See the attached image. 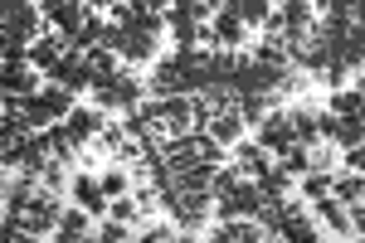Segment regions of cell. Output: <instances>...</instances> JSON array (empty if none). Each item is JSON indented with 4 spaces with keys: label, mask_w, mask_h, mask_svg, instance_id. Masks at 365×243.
Returning a JSON list of instances; mask_svg holds the SVG:
<instances>
[{
    "label": "cell",
    "mask_w": 365,
    "mask_h": 243,
    "mask_svg": "<svg viewBox=\"0 0 365 243\" xmlns=\"http://www.w3.org/2000/svg\"><path fill=\"white\" fill-rule=\"evenodd\" d=\"M63 127H68V136H73L78 146H88V141H98V136L108 132V112H98V108H73V117H68Z\"/></svg>",
    "instance_id": "11"
},
{
    "label": "cell",
    "mask_w": 365,
    "mask_h": 243,
    "mask_svg": "<svg viewBox=\"0 0 365 243\" xmlns=\"http://www.w3.org/2000/svg\"><path fill=\"white\" fill-rule=\"evenodd\" d=\"M287 190H292V175L282 170V161H273V170L258 180V195L263 200H287Z\"/></svg>",
    "instance_id": "23"
},
{
    "label": "cell",
    "mask_w": 365,
    "mask_h": 243,
    "mask_svg": "<svg viewBox=\"0 0 365 243\" xmlns=\"http://www.w3.org/2000/svg\"><path fill=\"white\" fill-rule=\"evenodd\" d=\"M287 117H292V132H297V146H307V151H317V146L327 141V132H322V117H317L312 108H292Z\"/></svg>",
    "instance_id": "14"
},
{
    "label": "cell",
    "mask_w": 365,
    "mask_h": 243,
    "mask_svg": "<svg viewBox=\"0 0 365 243\" xmlns=\"http://www.w3.org/2000/svg\"><path fill=\"white\" fill-rule=\"evenodd\" d=\"M108 219H117V224H127V229H132V224H141V205L132 200V195H127V200H113Z\"/></svg>",
    "instance_id": "30"
},
{
    "label": "cell",
    "mask_w": 365,
    "mask_h": 243,
    "mask_svg": "<svg viewBox=\"0 0 365 243\" xmlns=\"http://www.w3.org/2000/svg\"><path fill=\"white\" fill-rule=\"evenodd\" d=\"M278 239L282 243H327V239H322V229H317L312 219H292V224H282Z\"/></svg>",
    "instance_id": "25"
},
{
    "label": "cell",
    "mask_w": 365,
    "mask_h": 243,
    "mask_svg": "<svg viewBox=\"0 0 365 243\" xmlns=\"http://www.w3.org/2000/svg\"><path fill=\"white\" fill-rule=\"evenodd\" d=\"M44 141H49V151H54L58 165H73L78 156H83V146L68 136V127H63V122H58V127H49V132H44Z\"/></svg>",
    "instance_id": "16"
},
{
    "label": "cell",
    "mask_w": 365,
    "mask_h": 243,
    "mask_svg": "<svg viewBox=\"0 0 365 243\" xmlns=\"http://www.w3.org/2000/svg\"><path fill=\"white\" fill-rule=\"evenodd\" d=\"M210 29H215V44H225V54L249 44V25H244L229 5H220V15H215V25H210Z\"/></svg>",
    "instance_id": "12"
},
{
    "label": "cell",
    "mask_w": 365,
    "mask_h": 243,
    "mask_svg": "<svg viewBox=\"0 0 365 243\" xmlns=\"http://www.w3.org/2000/svg\"><path fill=\"white\" fill-rule=\"evenodd\" d=\"M244 127H249V122H244L239 112H225V117L210 122V136H215L220 146H239V141H244Z\"/></svg>",
    "instance_id": "19"
},
{
    "label": "cell",
    "mask_w": 365,
    "mask_h": 243,
    "mask_svg": "<svg viewBox=\"0 0 365 243\" xmlns=\"http://www.w3.org/2000/svg\"><path fill=\"white\" fill-rule=\"evenodd\" d=\"M39 185L49 190V195H58V190H68V185H73V180H68V175H63V165H49V170H44V180H39Z\"/></svg>",
    "instance_id": "31"
},
{
    "label": "cell",
    "mask_w": 365,
    "mask_h": 243,
    "mask_svg": "<svg viewBox=\"0 0 365 243\" xmlns=\"http://www.w3.org/2000/svg\"><path fill=\"white\" fill-rule=\"evenodd\" d=\"M39 190H44V185H34V175H15V180L5 185V210H25Z\"/></svg>",
    "instance_id": "22"
},
{
    "label": "cell",
    "mask_w": 365,
    "mask_h": 243,
    "mask_svg": "<svg viewBox=\"0 0 365 243\" xmlns=\"http://www.w3.org/2000/svg\"><path fill=\"white\" fill-rule=\"evenodd\" d=\"M5 243H39V239L25 234V229H15V224H5Z\"/></svg>",
    "instance_id": "35"
},
{
    "label": "cell",
    "mask_w": 365,
    "mask_h": 243,
    "mask_svg": "<svg viewBox=\"0 0 365 243\" xmlns=\"http://www.w3.org/2000/svg\"><path fill=\"white\" fill-rule=\"evenodd\" d=\"M239 185H244L239 165H220V170H215V185H210V195H215V200H229V195H234Z\"/></svg>",
    "instance_id": "26"
},
{
    "label": "cell",
    "mask_w": 365,
    "mask_h": 243,
    "mask_svg": "<svg viewBox=\"0 0 365 243\" xmlns=\"http://www.w3.org/2000/svg\"><path fill=\"white\" fill-rule=\"evenodd\" d=\"M210 214H215V195H210V190H205V195H180V200L170 205V224H175V229H185V234L205 229Z\"/></svg>",
    "instance_id": "6"
},
{
    "label": "cell",
    "mask_w": 365,
    "mask_h": 243,
    "mask_svg": "<svg viewBox=\"0 0 365 243\" xmlns=\"http://www.w3.org/2000/svg\"><path fill=\"white\" fill-rule=\"evenodd\" d=\"M68 195H73V205H78V210H88L93 219L113 210V200L103 195V180H93V170H83V175H73V185H68Z\"/></svg>",
    "instance_id": "8"
},
{
    "label": "cell",
    "mask_w": 365,
    "mask_h": 243,
    "mask_svg": "<svg viewBox=\"0 0 365 243\" xmlns=\"http://www.w3.org/2000/svg\"><path fill=\"white\" fill-rule=\"evenodd\" d=\"M44 5H25V0H10L5 5V49H34L44 34Z\"/></svg>",
    "instance_id": "2"
},
{
    "label": "cell",
    "mask_w": 365,
    "mask_h": 243,
    "mask_svg": "<svg viewBox=\"0 0 365 243\" xmlns=\"http://www.w3.org/2000/svg\"><path fill=\"white\" fill-rule=\"evenodd\" d=\"M234 165H239V175H244V180L258 185V180L273 170V156H268L258 141H239V146H234Z\"/></svg>",
    "instance_id": "10"
},
{
    "label": "cell",
    "mask_w": 365,
    "mask_h": 243,
    "mask_svg": "<svg viewBox=\"0 0 365 243\" xmlns=\"http://www.w3.org/2000/svg\"><path fill=\"white\" fill-rule=\"evenodd\" d=\"M331 180H336V175H327V170H312V175H302V200H307V205L331 200Z\"/></svg>",
    "instance_id": "24"
},
{
    "label": "cell",
    "mask_w": 365,
    "mask_h": 243,
    "mask_svg": "<svg viewBox=\"0 0 365 243\" xmlns=\"http://www.w3.org/2000/svg\"><path fill=\"white\" fill-rule=\"evenodd\" d=\"M98 239H103V243H127V224H117V219H108V224L98 229Z\"/></svg>",
    "instance_id": "33"
},
{
    "label": "cell",
    "mask_w": 365,
    "mask_h": 243,
    "mask_svg": "<svg viewBox=\"0 0 365 243\" xmlns=\"http://www.w3.org/2000/svg\"><path fill=\"white\" fill-rule=\"evenodd\" d=\"M341 68H346V73H351V68L365 73V25H356L346 39H341Z\"/></svg>",
    "instance_id": "17"
},
{
    "label": "cell",
    "mask_w": 365,
    "mask_h": 243,
    "mask_svg": "<svg viewBox=\"0 0 365 243\" xmlns=\"http://www.w3.org/2000/svg\"><path fill=\"white\" fill-rule=\"evenodd\" d=\"M58 219H63V205H58V195H49V190H39L25 210H5V224L25 229L34 239H44L49 229H58Z\"/></svg>",
    "instance_id": "3"
},
{
    "label": "cell",
    "mask_w": 365,
    "mask_h": 243,
    "mask_svg": "<svg viewBox=\"0 0 365 243\" xmlns=\"http://www.w3.org/2000/svg\"><path fill=\"white\" fill-rule=\"evenodd\" d=\"M365 112V98L356 88H341L336 98H331V117H361Z\"/></svg>",
    "instance_id": "27"
},
{
    "label": "cell",
    "mask_w": 365,
    "mask_h": 243,
    "mask_svg": "<svg viewBox=\"0 0 365 243\" xmlns=\"http://www.w3.org/2000/svg\"><path fill=\"white\" fill-rule=\"evenodd\" d=\"M83 243H103V239H83Z\"/></svg>",
    "instance_id": "38"
},
{
    "label": "cell",
    "mask_w": 365,
    "mask_h": 243,
    "mask_svg": "<svg viewBox=\"0 0 365 243\" xmlns=\"http://www.w3.org/2000/svg\"><path fill=\"white\" fill-rule=\"evenodd\" d=\"M44 73L34 68V63H5V98H20V103H29L39 88H44Z\"/></svg>",
    "instance_id": "9"
},
{
    "label": "cell",
    "mask_w": 365,
    "mask_h": 243,
    "mask_svg": "<svg viewBox=\"0 0 365 243\" xmlns=\"http://www.w3.org/2000/svg\"><path fill=\"white\" fill-rule=\"evenodd\" d=\"M215 170L220 165H190V170L175 175V185H180V195H205V190L215 185Z\"/></svg>",
    "instance_id": "21"
},
{
    "label": "cell",
    "mask_w": 365,
    "mask_h": 243,
    "mask_svg": "<svg viewBox=\"0 0 365 243\" xmlns=\"http://www.w3.org/2000/svg\"><path fill=\"white\" fill-rule=\"evenodd\" d=\"M88 224H93V214L88 210H63V219H58V229H54V243H83V239H93L88 234Z\"/></svg>",
    "instance_id": "15"
},
{
    "label": "cell",
    "mask_w": 365,
    "mask_h": 243,
    "mask_svg": "<svg viewBox=\"0 0 365 243\" xmlns=\"http://www.w3.org/2000/svg\"><path fill=\"white\" fill-rule=\"evenodd\" d=\"M229 10H234L249 29H268V20H273V10H278V5H268V0H234Z\"/></svg>",
    "instance_id": "18"
},
{
    "label": "cell",
    "mask_w": 365,
    "mask_h": 243,
    "mask_svg": "<svg viewBox=\"0 0 365 243\" xmlns=\"http://www.w3.org/2000/svg\"><path fill=\"white\" fill-rule=\"evenodd\" d=\"M132 243H141V239H132Z\"/></svg>",
    "instance_id": "40"
},
{
    "label": "cell",
    "mask_w": 365,
    "mask_h": 243,
    "mask_svg": "<svg viewBox=\"0 0 365 243\" xmlns=\"http://www.w3.org/2000/svg\"><path fill=\"white\" fill-rule=\"evenodd\" d=\"M361 122H365V112H361Z\"/></svg>",
    "instance_id": "39"
},
{
    "label": "cell",
    "mask_w": 365,
    "mask_h": 243,
    "mask_svg": "<svg viewBox=\"0 0 365 243\" xmlns=\"http://www.w3.org/2000/svg\"><path fill=\"white\" fill-rule=\"evenodd\" d=\"M98 180H103V195H108V200H127V195H132V175H127L122 165L108 170V175H98Z\"/></svg>",
    "instance_id": "28"
},
{
    "label": "cell",
    "mask_w": 365,
    "mask_h": 243,
    "mask_svg": "<svg viewBox=\"0 0 365 243\" xmlns=\"http://www.w3.org/2000/svg\"><path fill=\"white\" fill-rule=\"evenodd\" d=\"M317 224H322L331 239H351V234H356V224H351V210H346L341 200H322V205H317Z\"/></svg>",
    "instance_id": "13"
},
{
    "label": "cell",
    "mask_w": 365,
    "mask_h": 243,
    "mask_svg": "<svg viewBox=\"0 0 365 243\" xmlns=\"http://www.w3.org/2000/svg\"><path fill=\"white\" fill-rule=\"evenodd\" d=\"M351 224H356V234H361V243H365V205H356V210H351Z\"/></svg>",
    "instance_id": "36"
},
{
    "label": "cell",
    "mask_w": 365,
    "mask_h": 243,
    "mask_svg": "<svg viewBox=\"0 0 365 243\" xmlns=\"http://www.w3.org/2000/svg\"><path fill=\"white\" fill-rule=\"evenodd\" d=\"M258 210H263V195H258V185H253V180H244V185L234 190L229 200H215V219H220V224H234V219H258Z\"/></svg>",
    "instance_id": "7"
},
{
    "label": "cell",
    "mask_w": 365,
    "mask_h": 243,
    "mask_svg": "<svg viewBox=\"0 0 365 243\" xmlns=\"http://www.w3.org/2000/svg\"><path fill=\"white\" fill-rule=\"evenodd\" d=\"M93 108L98 112H141L146 108V83L132 78V68H122L117 78H98L93 83Z\"/></svg>",
    "instance_id": "1"
},
{
    "label": "cell",
    "mask_w": 365,
    "mask_h": 243,
    "mask_svg": "<svg viewBox=\"0 0 365 243\" xmlns=\"http://www.w3.org/2000/svg\"><path fill=\"white\" fill-rule=\"evenodd\" d=\"M141 243H180V234H175L170 224H151V229L141 234Z\"/></svg>",
    "instance_id": "32"
},
{
    "label": "cell",
    "mask_w": 365,
    "mask_h": 243,
    "mask_svg": "<svg viewBox=\"0 0 365 243\" xmlns=\"http://www.w3.org/2000/svg\"><path fill=\"white\" fill-rule=\"evenodd\" d=\"M44 25H49V34L78 39L83 25H88V5H78V0H49L44 5Z\"/></svg>",
    "instance_id": "4"
},
{
    "label": "cell",
    "mask_w": 365,
    "mask_h": 243,
    "mask_svg": "<svg viewBox=\"0 0 365 243\" xmlns=\"http://www.w3.org/2000/svg\"><path fill=\"white\" fill-rule=\"evenodd\" d=\"M351 88H356V93L365 98V73H356V83H351Z\"/></svg>",
    "instance_id": "37"
},
{
    "label": "cell",
    "mask_w": 365,
    "mask_h": 243,
    "mask_svg": "<svg viewBox=\"0 0 365 243\" xmlns=\"http://www.w3.org/2000/svg\"><path fill=\"white\" fill-rule=\"evenodd\" d=\"M278 161H282V170H287L292 180H297V175H312V151H307V146H292V151L278 156Z\"/></svg>",
    "instance_id": "29"
},
{
    "label": "cell",
    "mask_w": 365,
    "mask_h": 243,
    "mask_svg": "<svg viewBox=\"0 0 365 243\" xmlns=\"http://www.w3.org/2000/svg\"><path fill=\"white\" fill-rule=\"evenodd\" d=\"M331 200L351 205V210L365 205V175H356V170H351V175H336V180H331Z\"/></svg>",
    "instance_id": "20"
},
{
    "label": "cell",
    "mask_w": 365,
    "mask_h": 243,
    "mask_svg": "<svg viewBox=\"0 0 365 243\" xmlns=\"http://www.w3.org/2000/svg\"><path fill=\"white\" fill-rule=\"evenodd\" d=\"M258 146H263V151H268L273 161H278V156H287V151L297 146V132H292V117H287L282 108L263 117V127H258Z\"/></svg>",
    "instance_id": "5"
},
{
    "label": "cell",
    "mask_w": 365,
    "mask_h": 243,
    "mask_svg": "<svg viewBox=\"0 0 365 243\" xmlns=\"http://www.w3.org/2000/svg\"><path fill=\"white\" fill-rule=\"evenodd\" d=\"M346 165H351L356 175H365V141L356 146V151H346Z\"/></svg>",
    "instance_id": "34"
}]
</instances>
